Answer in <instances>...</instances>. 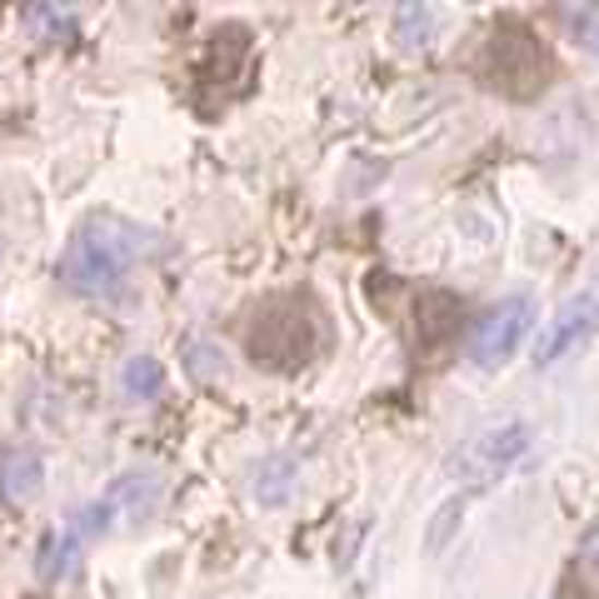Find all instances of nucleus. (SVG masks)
Wrapping results in <instances>:
<instances>
[{
    "label": "nucleus",
    "instance_id": "obj_11",
    "mask_svg": "<svg viewBox=\"0 0 599 599\" xmlns=\"http://www.w3.org/2000/svg\"><path fill=\"white\" fill-rule=\"evenodd\" d=\"M459 310H465V306H459L455 295H424V300H420V335L430 345L445 340L450 330L459 325Z\"/></svg>",
    "mask_w": 599,
    "mask_h": 599
},
{
    "label": "nucleus",
    "instance_id": "obj_14",
    "mask_svg": "<svg viewBox=\"0 0 599 599\" xmlns=\"http://www.w3.org/2000/svg\"><path fill=\"white\" fill-rule=\"evenodd\" d=\"M560 15H564V25H570V36L599 56V5H570V11H560Z\"/></svg>",
    "mask_w": 599,
    "mask_h": 599
},
{
    "label": "nucleus",
    "instance_id": "obj_4",
    "mask_svg": "<svg viewBox=\"0 0 599 599\" xmlns=\"http://www.w3.org/2000/svg\"><path fill=\"white\" fill-rule=\"evenodd\" d=\"M529 445H535L529 420H500V424H490V430L465 440V445L450 455L445 470H450V480L465 484V490H484V484L505 480L519 459L529 455Z\"/></svg>",
    "mask_w": 599,
    "mask_h": 599
},
{
    "label": "nucleus",
    "instance_id": "obj_10",
    "mask_svg": "<svg viewBox=\"0 0 599 599\" xmlns=\"http://www.w3.org/2000/svg\"><path fill=\"white\" fill-rule=\"evenodd\" d=\"M120 390L125 399H155L165 390V370L155 355H130L125 370H120Z\"/></svg>",
    "mask_w": 599,
    "mask_h": 599
},
{
    "label": "nucleus",
    "instance_id": "obj_3",
    "mask_svg": "<svg viewBox=\"0 0 599 599\" xmlns=\"http://www.w3.org/2000/svg\"><path fill=\"white\" fill-rule=\"evenodd\" d=\"M550 75H554L550 50H544V40L525 21L505 15V21L494 25L490 50H484V81L494 91L510 95V100H535L550 85Z\"/></svg>",
    "mask_w": 599,
    "mask_h": 599
},
{
    "label": "nucleus",
    "instance_id": "obj_2",
    "mask_svg": "<svg viewBox=\"0 0 599 599\" xmlns=\"http://www.w3.org/2000/svg\"><path fill=\"white\" fill-rule=\"evenodd\" d=\"M250 360L265 370H306L325 345V320L306 300H275L250 315Z\"/></svg>",
    "mask_w": 599,
    "mask_h": 599
},
{
    "label": "nucleus",
    "instance_id": "obj_6",
    "mask_svg": "<svg viewBox=\"0 0 599 599\" xmlns=\"http://www.w3.org/2000/svg\"><path fill=\"white\" fill-rule=\"evenodd\" d=\"M595 330H599V290H585V295H575V300L544 325L540 340H535V370H554L564 355H575L579 345L595 340Z\"/></svg>",
    "mask_w": 599,
    "mask_h": 599
},
{
    "label": "nucleus",
    "instance_id": "obj_5",
    "mask_svg": "<svg viewBox=\"0 0 599 599\" xmlns=\"http://www.w3.org/2000/svg\"><path fill=\"white\" fill-rule=\"evenodd\" d=\"M529 325H535V300H529V295H510V300H500V306L470 330V340H465L470 364H480V370H500V364H510L519 345L529 340Z\"/></svg>",
    "mask_w": 599,
    "mask_h": 599
},
{
    "label": "nucleus",
    "instance_id": "obj_16",
    "mask_svg": "<svg viewBox=\"0 0 599 599\" xmlns=\"http://www.w3.org/2000/svg\"><path fill=\"white\" fill-rule=\"evenodd\" d=\"M0 255H5V240H0Z\"/></svg>",
    "mask_w": 599,
    "mask_h": 599
},
{
    "label": "nucleus",
    "instance_id": "obj_12",
    "mask_svg": "<svg viewBox=\"0 0 599 599\" xmlns=\"http://www.w3.org/2000/svg\"><path fill=\"white\" fill-rule=\"evenodd\" d=\"M435 31H440V21H435V11H430V5H399V11H395V40L405 50L430 46V40H435Z\"/></svg>",
    "mask_w": 599,
    "mask_h": 599
},
{
    "label": "nucleus",
    "instance_id": "obj_13",
    "mask_svg": "<svg viewBox=\"0 0 599 599\" xmlns=\"http://www.w3.org/2000/svg\"><path fill=\"white\" fill-rule=\"evenodd\" d=\"M25 25L46 40H65L75 36V15L71 11H56V5H25Z\"/></svg>",
    "mask_w": 599,
    "mask_h": 599
},
{
    "label": "nucleus",
    "instance_id": "obj_8",
    "mask_svg": "<svg viewBox=\"0 0 599 599\" xmlns=\"http://www.w3.org/2000/svg\"><path fill=\"white\" fill-rule=\"evenodd\" d=\"M165 480L155 470H130L120 475V480H110L106 500L116 505V515H130V519H145L155 510V500H160Z\"/></svg>",
    "mask_w": 599,
    "mask_h": 599
},
{
    "label": "nucleus",
    "instance_id": "obj_15",
    "mask_svg": "<svg viewBox=\"0 0 599 599\" xmlns=\"http://www.w3.org/2000/svg\"><path fill=\"white\" fill-rule=\"evenodd\" d=\"M290 475H295V459H290V455H275V459H271V475H265V480H255L260 500H265V505H280Z\"/></svg>",
    "mask_w": 599,
    "mask_h": 599
},
{
    "label": "nucleus",
    "instance_id": "obj_7",
    "mask_svg": "<svg viewBox=\"0 0 599 599\" xmlns=\"http://www.w3.org/2000/svg\"><path fill=\"white\" fill-rule=\"evenodd\" d=\"M40 490H46V459H40V450H31V445L5 450L0 455V500L5 505H31Z\"/></svg>",
    "mask_w": 599,
    "mask_h": 599
},
{
    "label": "nucleus",
    "instance_id": "obj_9",
    "mask_svg": "<svg viewBox=\"0 0 599 599\" xmlns=\"http://www.w3.org/2000/svg\"><path fill=\"white\" fill-rule=\"evenodd\" d=\"M81 554H85V540L75 535L71 525H65V529H50V535H46V550H40V579H65V575H75Z\"/></svg>",
    "mask_w": 599,
    "mask_h": 599
},
{
    "label": "nucleus",
    "instance_id": "obj_1",
    "mask_svg": "<svg viewBox=\"0 0 599 599\" xmlns=\"http://www.w3.org/2000/svg\"><path fill=\"white\" fill-rule=\"evenodd\" d=\"M165 250V236L125 215H85L60 250V285L75 295H110L125 285L135 265Z\"/></svg>",
    "mask_w": 599,
    "mask_h": 599
}]
</instances>
